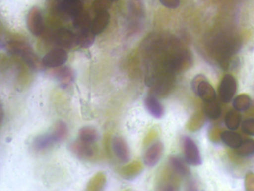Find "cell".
I'll return each mask as SVG.
<instances>
[{
    "label": "cell",
    "instance_id": "6da1fadb",
    "mask_svg": "<svg viewBox=\"0 0 254 191\" xmlns=\"http://www.w3.org/2000/svg\"><path fill=\"white\" fill-rule=\"evenodd\" d=\"M6 48L7 51L11 55L20 56L33 70H38L42 66V61H40L38 55L27 43L18 40H13L7 44Z\"/></svg>",
    "mask_w": 254,
    "mask_h": 191
},
{
    "label": "cell",
    "instance_id": "7a4b0ae2",
    "mask_svg": "<svg viewBox=\"0 0 254 191\" xmlns=\"http://www.w3.org/2000/svg\"><path fill=\"white\" fill-rule=\"evenodd\" d=\"M191 88L204 102L216 100L217 94L215 90L203 75H197L193 79Z\"/></svg>",
    "mask_w": 254,
    "mask_h": 191
},
{
    "label": "cell",
    "instance_id": "3957f363",
    "mask_svg": "<svg viewBox=\"0 0 254 191\" xmlns=\"http://www.w3.org/2000/svg\"><path fill=\"white\" fill-rule=\"evenodd\" d=\"M237 82L236 78L230 73L223 76L219 85V96L224 103H229L236 93Z\"/></svg>",
    "mask_w": 254,
    "mask_h": 191
},
{
    "label": "cell",
    "instance_id": "277c9868",
    "mask_svg": "<svg viewBox=\"0 0 254 191\" xmlns=\"http://www.w3.org/2000/svg\"><path fill=\"white\" fill-rule=\"evenodd\" d=\"M28 29L33 35L39 36L42 34L44 30V19L41 10L38 7H33L27 15Z\"/></svg>",
    "mask_w": 254,
    "mask_h": 191
},
{
    "label": "cell",
    "instance_id": "5b68a950",
    "mask_svg": "<svg viewBox=\"0 0 254 191\" xmlns=\"http://www.w3.org/2000/svg\"><path fill=\"white\" fill-rule=\"evenodd\" d=\"M68 54L65 49L62 48L53 49L47 53L43 58L42 62L45 67L56 68L61 67L67 61Z\"/></svg>",
    "mask_w": 254,
    "mask_h": 191
},
{
    "label": "cell",
    "instance_id": "8992f818",
    "mask_svg": "<svg viewBox=\"0 0 254 191\" xmlns=\"http://www.w3.org/2000/svg\"><path fill=\"white\" fill-rule=\"evenodd\" d=\"M184 150L186 162L190 165L197 166L201 164L200 151L194 140L186 137L184 140Z\"/></svg>",
    "mask_w": 254,
    "mask_h": 191
},
{
    "label": "cell",
    "instance_id": "52a82bcc",
    "mask_svg": "<svg viewBox=\"0 0 254 191\" xmlns=\"http://www.w3.org/2000/svg\"><path fill=\"white\" fill-rule=\"evenodd\" d=\"M56 44L62 49H70L77 45V34L67 28H59L54 35Z\"/></svg>",
    "mask_w": 254,
    "mask_h": 191
},
{
    "label": "cell",
    "instance_id": "ba28073f",
    "mask_svg": "<svg viewBox=\"0 0 254 191\" xmlns=\"http://www.w3.org/2000/svg\"><path fill=\"white\" fill-rule=\"evenodd\" d=\"M111 148L114 155L122 162L127 163L130 161V148L123 137L114 136L111 140Z\"/></svg>",
    "mask_w": 254,
    "mask_h": 191
},
{
    "label": "cell",
    "instance_id": "9c48e42d",
    "mask_svg": "<svg viewBox=\"0 0 254 191\" xmlns=\"http://www.w3.org/2000/svg\"><path fill=\"white\" fill-rule=\"evenodd\" d=\"M163 144L158 141L153 143L145 152L144 155V162L148 167H154L161 158L163 153Z\"/></svg>",
    "mask_w": 254,
    "mask_h": 191
},
{
    "label": "cell",
    "instance_id": "30bf717a",
    "mask_svg": "<svg viewBox=\"0 0 254 191\" xmlns=\"http://www.w3.org/2000/svg\"><path fill=\"white\" fill-rule=\"evenodd\" d=\"M60 10L64 16L72 19L83 10L82 3L80 0H63Z\"/></svg>",
    "mask_w": 254,
    "mask_h": 191
},
{
    "label": "cell",
    "instance_id": "8fae6325",
    "mask_svg": "<svg viewBox=\"0 0 254 191\" xmlns=\"http://www.w3.org/2000/svg\"><path fill=\"white\" fill-rule=\"evenodd\" d=\"M111 20V15L108 11L99 12L92 22L91 30L96 35L101 34L106 29Z\"/></svg>",
    "mask_w": 254,
    "mask_h": 191
},
{
    "label": "cell",
    "instance_id": "7c38bea8",
    "mask_svg": "<svg viewBox=\"0 0 254 191\" xmlns=\"http://www.w3.org/2000/svg\"><path fill=\"white\" fill-rule=\"evenodd\" d=\"M145 106L148 113L157 119H161L164 115V108L158 101L157 96L150 95L145 99Z\"/></svg>",
    "mask_w": 254,
    "mask_h": 191
},
{
    "label": "cell",
    "instance_id": "4fadbf2b",
    "mask_svg": "<svg viewBox=\"0 0 254 191\" xmlns=\"http://www.w3.org/2000/svg\"><path fill=\"white\" fill-rule=\"evenodd\" d=\"M90 143L80 140L70 144V149L75 155L81 158H88L94 155V151Z\"/></svg>",
    "mask_w": 254,
    "mask_h": 191
},
{
    "label": "cell",
    "instance_id": "5bb4252c",
    "mask_svg": "<svg viewBox=\"0 0 254 191\" xmlns=\"http://www.w3.org/2000/svg\"><path fill=\"white\" fill-rule=\"evenodd\" d=\"M58 143L53 133L41 134L34 140L33 146L37 151H44L50 149L53 145Z\"/></svg>",
    "mask_w": 254,
    "mask_h": 191
},
{
    "label": "cell",
    "instance_id": "9a60e30c",
    "mask_svg": "<svg viewBox=\"0 0 254 191\" xmlns=\"http://www.w3.org/2000/svg\"><path fill=\"white\" fill-rule=\"evenodd\" d=\"M220 137L224 144L233 149H238L243 142L242 136L239 133L232 131V130L223 131L220 134Z\"/></svg>",
    "mask_w": 254,
    "mask_h": 191
},
{
    "label": "cell",
    "instance_id": "2e32d148",
    "mask_svg": "<svg viewBox=\"0 0 254 191\" xmlns=\"http://www.w3.org/2000/svg\"><path fill=\"white\" fill-rule=\"evenodd\" d=\"M169 167L173 173L179 177H187L190 174V170L184 161L178 157L172 156L169 158Z\"/></svg>",
    "mask_w": 254,
    "mask_h": 191
},
{
    "label": "cell",
    "instance_id": "e0dca14e",
    "mask_svg": "<svg viewBox=\"0 0 254 191\" xmlns=\"http://www.w3.org/2000/svg\"><path fill=\"white\" fill-rule=\"evenodd\" d=\"M57 80L62 88H66L70 85L74 79V72L69 67H61L57 69L54 73Z\"/></svg>",
    "mask_w": 254,
    "mask_h": 191
},
{
    "label": "cell",
    "instance_id": "ac0fdd59",
    "mask_svg": "<svg viewBox=\"0 0 254 191\" xmlns=\"http://www.w3.org/2000/svg\"><path fill=\"white\" fill-rule=\"evenodd\" d=\"M96 39V34L90 29L82 30L78 31L77 34V45L80 47L87 49L93 46Z\"/></svg>",
    "mask_w": 254,
    "mask_h": 191
},
{
    "label": "cell",
    "instance_id": "d6986e66",
    "mask_svg": "<svg viewBox=\"0 0 254 191\" xmlns=\"http://www.w3.org/2000/svg\"><path fill=\"white\" fill-rule=\"evenodd\" d=\"M203 112L208 118L212 120H215L221 116L222 110L219 103L217 101V100H215L209 102H204Z\"/></svg>",
    "mask_w": 254,
    "mask_h": 191
},
{
    "label": "cell",
    "instance_id": "ffe728a7",
    "mask_svg": "<svg viewBox=\"0 0 254 191\" xmlns=\"http://www.w3.org/2000/svg\"><path fill=\"white\" fill-rule=\"evenodd\" d=\"M92 22L93 21L90 19L89 13L84 10L78 13L73 19L74 27L78 30V31L91 28Z\"/></svg>",
    "mask_w": 254,
    "mask_h": 191
},
{
    "label": "cell",
    "instance_id": "44dd1931",
    "mask_svg": "<svg viewBox=\"0 0 254 191\" xmlns=\"http://www.w3.org/2000/svg\"><path fill=\"white\" fill-rule=\"evenodd\" d=\"M226 126L232 131H235L239 128L242 122V115L237 110H230L227 112L224 119Z\"/></svg>",
    "mask_w": 254,
    "mask_h": 191
},
{
    "label": "cell",
    "instance_id": "7402d4cb",
    "mask_svg": "<svg viewBox=\"0 0 254 191\" xmlns=\"http://www.w3.org/2000/svg\"><path fill=\"white\" fill-rule=\"evenodd\" d=\"M251 97L248 94H242L237 96L236 98L233 99V105L234 109L237 110L238 111H245L248 110L251 105Z\"/></svg>",
    "mask_w": 254,
    "mask_h": 191
},
{
    "label": "cell",
    "instance_id": "603a6c76",
    "mask_svg": "<svg viewBox=\"0 0 254 191\" xmlns=\"http://www.w3.org/2000/svg\"><path fill=\"white\" fill-rule=\"evenodd\" d=\"M98 133L93 127H83L79 131V139L85 143L93 144L98 139Z\"/></svg>",
    "mask_w": 254,
    "mask_h": 191
},
{
    "label": "cell",
    "instance_id": "cb8c5ba5",
    "mask_svg": "<svg viewBox=\"0 0 254 191\" xmlns=\"http://www.w3.org/2000/svg\"><path fill=\"white\" fill-rule=\"evenodd\" d=\"M57 143H62L67 137L69 130L67 125L63 121H59L56 124L54 130L53 131Z\"/></svg>",
    "mask_w": 254,
    "mask_h": 191
},
{
    "label": "cell",
    "instance_id": "d4e9b609",
    "mask_svg": "<svg viewBox=\"0 0 254 191\" xmlns=\"http://www.w3.org/2000/svg\"><path fill=\"white\" fill-rule=\"evenodd\" d=\"M236 153L239 156L247 157L254 154V140L248 139L242 142L241 146L236 149Z\"/></svg>",
    "mask_w": 254,
    "mask_h": 191
},
{
    "label": "cell",
    "instance_id": "484cf974",
    "mask_svg": "<svg viewBox=\"0 0 254 191\" xmlns=\"http://www.w3.org/2000/svg\"><path fill=\"white\" fill-rule=\"evenodd\" d=\"M204 112L200 111L198 113H196L189 122V129L190 131H196L200 128L204 123Z\"/></svg>",
    "mask_w": 254,
    "mask_h": 191
},
{
    "label": "cell",
    "instance_id": "4316f807",
    "mask_svg": "<svg viewBox=\"0 0 254 191\" xmlns=\"http://www.w3.org/2000/svg\"><path fill=\"white\" fill-rule=\"evenodd\" d=\"M111 0H95L93 3V10L96 13L99 12L108 11V9L111 7Z\"/></svg>",
    "mask_w": 254,
    "mask_h": 191
},
{
    "label": "cell",
    "instance_id": "83f0119b",
    "mask_svg": "<svg viewBox=\"0 0 254 191\" xmlns=\"http://www.w3.org/2000/svg\"><path fill=\"white\" fill-rule=\"evenodd\" d=\"M242 130L245 134L254 136V119H248L242 123Z\"/></svg>",
    "mask_w": 254,
    "mask_h": 191
},
{
    "label": "cell",
    "instance_id": "f1b7e54d",
    "mask_svg": "<svg viewBox=\"0 0 254 191\" xmlns=\"http://www.w3.org/2000/svg\"><path fill=\"white\" fill-rule=\"evenodd\" d=\"M160 1L163 6L170 9L177 8L181 4L180 0H160Z\"/></svg>",
    "mask_w": 254,
    "mask_h": 191
},
{
    "label": "cell",
    "instance_id": "f546056e",
    "mask_svg": "<svg viewBox=\"0 0 254 191\" xmlns=\"http://www.w3.org/2000/svg\"><path fill=\"white\" fill-rule=\"evenodd\" d=\"M245 186L248 191H254V174L248 173L245 178Z\"/></svg>",
    "mask_w": 254,
    "mask_h": 191
},
{
    "label": "cell",
    "instance_id": "4dcf8cb0",
    "mask_svg": "<svg viewBox=\"0 0 254 191\" xmlns=\"http://www.w3.org/2000/svg\"><path fill=\"white\" fill-rule=\"evenodd\" d=\"M111 1H119V0H111Z\"/></svg>",
    "mask_w": 254,
    "mask_h": 191
}]
</instances>
